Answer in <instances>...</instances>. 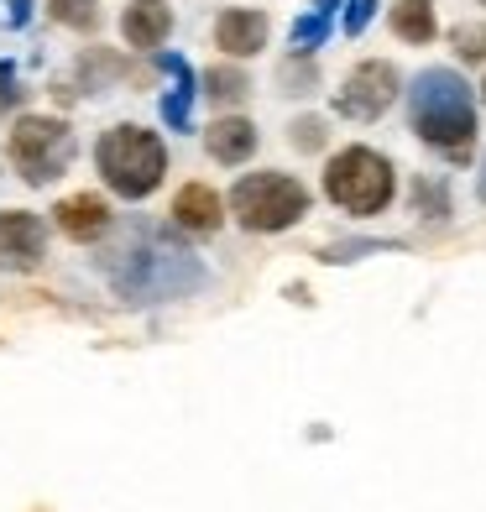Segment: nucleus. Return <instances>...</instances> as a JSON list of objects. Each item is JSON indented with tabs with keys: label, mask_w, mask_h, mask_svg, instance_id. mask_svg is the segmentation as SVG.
Returning a JSON list of instances; mask_svg holds the SVG:
<instances>
[{
	"label": "nucleus",
	"mask_w": 486,
	"mask_h": 512,
	"mask_svg": "<svg viewBox=\"0 0 486 512\" xmlns=\"http://www.w3.org/2000/svg\"><path fill=\"white\" fill-rule=\"evenodd\" d=\"M408 121H413L424 147H434L450 162H466L471 147H476L471 84L460 79L455 68H424V74L413 79V95H408Z\"/></svg>",
	"instance_id": "1"
},
{
	"label": "nucleus",
	"mask_w": 486,
	"mask_h": 512,
	"mask_svg": "<svg viewBox=\"0 0 486 512\" xmlns=\"http://www.w3.org/2000/svg\"><path fill=\"white\" fill-rule=\"evenodd\" d=\"M95 168L121 199H147L168 173V147L147 126H110L95 142Z\"/></svg>",
	"instance_id": "2"
},
{
	"label": "nucleus",
	"mask_w": 486,
	"mask_h": 512,
	"mask_svg": "<svg viewBox=\"0 0 486 512\" xmlns=\"http://www.w3.org/2000/svg\"><path fill=\"white\" fill-rule=\"evenodd\" d=\"M324 194H330L335 209L345 215H382L398 194V173H392V162L372 147H345L330 157V168H324Z\"/></svg>",
	"instance_id": "3"
},
{
	"label": "nucleus",
	"mask_w": 486,
	"mask_h": 512,
	"mask_svg": "<svg viewBox=\"0 0 486 512\" xmlns=\"http://www.w3.org/2000/svg\"><path fill=\"white\" fill-rule=\"evenodd\" d=\"M230 209L246 230L272 236V230H288L309 215V189L288 173H246L236 189H230Z\"/></svg>",
	"instance_id": "4"
},
{
	"label": "nucleus",
	"mask_w": 486,
	"mask_h": 512,
	"mask_svg": "<svg viewBox=\"0 0 486 512\" xmlns=\"http://www.w3.org/2000/svg\"><path fill=\"white\" fill-rule=\"evenodd\" d=\"M16 173L27 183H53L63 178V168L74 162V131H68L63 115H21L11 126V142H6Z\"/></svg>",
	"instance_id": "5"
},
{
	"label": "nucleus",
	"mask_w": 486,
	"mask_h": 512,
	"mask_svg": "<svg viewBox=\"0 0 486 512\" xmlns=\"http://www.w3.org/2000/svg\"><path fill=\"white\" fill-rule=\"evenodd\" d=\"M398 89H403L398 68H392L387 58H366V63H356L351 74H345L340 95H335V110L345 115V121H377V115L392 110Z\"/></svg>",
	"instance_id": "6"
},
{
	"label": "nucleus",
	"mask_w": 486,
	"mask_h": 512,
	"mask_svg": "<svg viewBox=\"0 0 486 512\" xmlns=\"http://www.w3.org/2000/svg\"><path fill=\"white\" fill-rule=\"evenodd\" d=\"M48 256V230L27 209H0V267L6 272H32Z\"/></svg>",
	"instance_id": "7"
},
{
	"label": "nucleus",
	"mask_w": 486,
	"mask_h": 512,
	"mask_svg": "<svg viewBox=\"0 0 486 512\" xmlns=\"http://www.w3.org/2000/svg\"><path fill=\"white\" fill-rule=\"evenodd\" d=\"M272 37V21L267 11H251V6H230L215 16V48L225 58H257Z\"/></svg>",
	"instance_id": "8"
},
{
	"label": "nucleus",
	"mask_w": 486,
	"mask_h": 512,
	"mask_svg": "<svg viewBox=\"0 0 486 512\" xmlns=\"http://www.w3.org/2000/svg\"><path fill=\"white\" fill-rule=\"evenodd\" d=\"M168 32H173V6L168 0H131V6L121 11V37H126V48H136V53L162 48Z\"/></svg>",
	"instance_id": "9"
},
{
	"label": "nucleus",
	"mask_w": 486,
	"mask_h": 512,
	"mask_svg": "<svg viewBox=\"0 0 486 512\" xmlns=\"http://www.w3.org/2000/svg\"><path fill=\"white\" fill-rule=\"evenodd\" d=\"M173 220L183 230H194V236H215L220 220H225V204H220V194L210 189V183H183V189L173 194Z\"/></svg>",
	"instance_id": "10"
},
{
	"label": "nucleus",
	"mask_w": 486,
	"mask_h": 512,
	"mask_svg": "<svg viewBox=\"0 0 486 512\" xmlns=\"http://www.w3.org/2000/svg\"><path fill=\"white\" fill-rule=\"evenodd\" d=\"M53 215H58V230L68 241H100L110 230V204L100 194H68Z\"/></svg>",
	"instance_id": "11"
},
{
	"label": "nucleus",
	"mask_w": 486,
	"mask_h": 512,
	"mask_svg": "<svg viewBox=\"0 0 486 512\" xmlns=\"http://www.w3.org/2000/svg\"><path fill=\"white\" fill-rule=\"evenodd\" d=\"M204 152L215 162H225V168H236V162H246L257 152V126H251L246 115H220V121H210V131H204Z\"/></svg>",
	"instance_id": "12"
},
{
	"label": "nucleus",
	"mask_w": 486,
	"mask_h": 512,
	"mask_svg": "<svg viewBox=\"0 0 486 512\" xmlns=\"http://www.w3.org/2000/svg\"><path fill=\"white\" fill-rule=\"evenodd\" d=\"M387 27L398 32L403 42H413V48H424V42H434V32H439L434 0H392V11H387Z\"/></svg>",
	"instance_id": "13"
},
{
	"label": "nucleus",
	"mask_w": 486,
	"mask_h": 512,
	"mask_svg": "<svg viewBox=\"0 0 486 512\" xmlns=\"http://www.w3.org/2000/svg\"><path fill=\"white\" fill-rule=\"evenodd\" d=\"M246 95H251V79L241 74L236 63H215L210 74H204V100H210V105H220V110H236Z\"/></svg>",
	"instance_id": "14"
},
{
	"label": "nucleus",
	"mask_w": 486,
	"mask_h": 512,
	"mask_svg": "<svg viewBox=\"0 0 486 512\" xmlns=\"http://www.w3.org/2000/svg\"><path fill=\"white\" fill-rule=\"evenodd\" d=\"M115 79H126V58L121 53H110V48H84L79 53V84L89 89V95H100L105 84Z\"/></svg>",
	"instance_id": "15"
},
{
	"label": "nucleus",
	"mask_w": 486,
	"mask_h": 512,
	"mask_svg": "<svg viewBox=\"0 0 486 512\" xmlns=\"http://www.w3.org/2000/svg\"><path fill=\"white\" fill-rule=\"evenodd\" d=\"M335 6L340 0H314V11L309 16H298V27H293V53H314L324 32H330V21H335Z\"/></svg>",
	"instance_id": "16"
},
{
	"label": "nucleus",
	"mask_w": 486,
	"mask_h": 512,
	"mask_svg": "<svg viewBox=\"0 0 486 512\" xmlns=\"http://www.w3.org/2000/svg\"><path fill=\"white\" fill-rule=\"evenodd\" d=\"M48 16L68 32H95L100 27V0H48Z\"/></svg>",
	"instance_id": "17"
},
{
	"label": "nucleus",
	"mask_w": 486,
	"mask_h": 512,
	"mask_svg": "<svg viewBox=\"0 0 486 512\" xmlns=\"http://www.w3.org/2000/svg\"><path fill=\"white\" fill-rule=\"evenodd\" d=\"M277 84H283V95H314V89H319L314 53H293L283 68H277Z\"/></svg>",
	"instance_id": "18"
},
{
	"label": "nucleus",
	"mask_w": 486,
	"mask_h": 512,
	"mask_svg": "<svg viewBox=\"0 0 486 512\" xmlns=\"http://www.w3.org/2000/svg\"><path fill=\"white\" fill-rule=\"evenodd\" d=\"M324 142H330L324 115H298V121L288 126V147H293V152H324Z\"/></svg>",
	"instance_id": "19"
},
{
	"label": "nucleus",
	"mask_w": 486,
	"mask_h": 512,
	"mask_svg": "<svg viewBox=\"0 0 486 512\" xmlns=\"http://www.w3.org/2000/svg\"><path fill=\"white\" fill-rule=\"evenodd\" d=\"M450 48H455L460 63H486V27L481 21H460L450 32Z\"/></svg>",
	"instance_id": "20"
},
{
	"label": "nucleus",
	"mask_w": 486,
	"mask_h": 512,
	"mask_svg": "<svg viewBox=\"0 0 486 512\" xmlns=\"http://www.w3.org/2000/svg\"><path fill=\"white\" fill-rule=\"evenodd\" d=\"M413 209H434V220L450 215V209H445V189L429 183V178H419V183H413Z\"/></svg>",
	"instance_id": "21"
},
{
	"label": "nucleus",
	"mask_w": 486,
	"mask_h": 512,
	"mask_svg": "<svg viewBox=\"0 0 486 512\" xmlns=\"http://www.w3.org/2000/svg\"><path fill=\"white\" fill-rule=\"evenodd\" d=\"M377 0H351V16H345V32H361L366 27V16H372Z\"/></svg>",
	"instance_id": "22"
},
{
	"label": "nucleus",
	"mask_w": 486,
	"mask_h": 512,
	"mask_svg": "<svg viewBox=\"0 0 486 512\" xmlns=\"http://www.w3.org/2000/svg\"><path fill=\"white\" fill-rule=\"evenodd\" d=\"M21 100H27V89H21V84H6V89H0V115H11Z\"/></svg>",
	"instance_id": "23"
},
{
	"label": "nucleus",
	"mask_w": 486,
	"mask_h": 512,
	"mask_svg": "<svg viewBox=\"0 0 486 512\" xmlns=\"http://www.w3.org/2000/svg\"><path fill=\"white\" fill-rule=\"evenodd\" d=\"M481 199H486V173H481Z\"/></svg>",
	"instance_id": "24"
},
{
	"label": "nucleus",
	"mask_w": 486,
	"mask_h": 512,
	"mask_svg": "<svg viewBox=\"0 0 486 512\" xmlns=\"http://www.w3.org/2000/svg\"><path fill=\"white\" fill-rule=\"evenodd\" d=\"M481 100H486V84H481Z\"/></svg>",
	"instance_id": "25"
},
{
	"label": "nucleus",
	"mask_w": 486,
	"mask_h": 512,
	"mask_svg": "<svg viewBox=\"0 0 486 512\" xmlns=\"http://www.w3.org/2000/svg\"><path fill=\"white\" fill-rule=\"evenodd\" d=\"M481 6H486V0H481Z\"/></svg>",
	"instance_id": "26"
}]
</instances>
